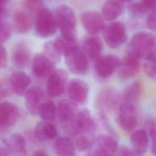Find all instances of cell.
<instances>
[{
  "mask_svg": "<svg viewBox=\"0 0 156 156\" xmlns=\"http://www.w3.org/2000/svg\"><path fill=\"white\" fill-rule=\"evenodd\" d=\"M128 52L145 60L155 58V37L151 33L141 31L132 38Z\"/></svg>",
  "mask_w": 156,
  "mask_h": 156,
  "instance_id": "obj_1",
  "label": "cell"
},
{
  "mask_svg": "<svg viewBox=\"0 0 156 156\" xmlns=\"http://www.w3.org/2000/svg\"><path fill=\"white\" fill-rule=\"evenodd\" d=\"M61 35L76 37V18L73 9L66 4L56 7L53 13Z\"/></svg>",
  "mask_w": 156,
  "mask_h": 156,
  "instance_id": "obj_2",
  "label": "cell"
},
{
  "mask_svg": "<svg viewBox=\"0 0 156 156\" xmlns=\"http://www.w3.org/2000/svg\"><path fill=\"white\" fill-rule=\"evenodd\" d=\"M116 108V120L119 126L125 132L132 131L137 125L135 104L118 101Z\"/></svg>",
  "mask_w": 156,
  "mask_h": 156,
  "instance_id": "obj_3",
  "label": "cell"
},
{
  "mask_svg": "<svg viewBox=\"0 0 156 156\" xmlns=\"http://www.w3.org/2000/svg\"><path fill=\"white\" fill-rule=\"evenodd\" d=\"M35 30L38 36L48 38L54 35L58 29L53 13L46 8L42 9L36 15Z\"/></svg>",
  "mask_w": 156,
  "mask_h": 156,
  "instance_id": "obj_4",
  "label": "cell"
},
{
  "mask_svg": "<svg viewBox=\"0 0 156 156\" xmlns=\"http://www.w3.org/2000/svg\"><path fill=\"white\" fill-rule=\"evenodd\" d=\"M77 113V105L70 100L60 101L56 108V115L60 123L73 133H74V124Z\"/></svg>",
  "mask_w": 156,
  "mask_h": 156,
  "instance_id": "obj_5",
  "label": "cell"
},
{
  "mask_svg": "<svg viewBox=\"0 0 156 156\" xmlns=\"http://www.w3.org/2000/svg\"><path fill=\"white\" fill-rule=\"evenodd\" d=\"M102 30L104 40L110 48H118L126 41V29L122 22H112L105 26Z\"/></svg>",
  "mask_w": 156,
  "mask_h": 156,
  "instance_id": "obj_6",
  "label": "cell"
},
{
  "mask_svg": "<svg viewBox=\"0 0 156 156\" xmlns=\"http://www.w3.org/2000/svg\"><path fill=\"white\" fill-rule=\"evenodd\" d=\"M118 149V142L113 136L101 135L93 141L87 156H115Z\"/></svg>",
  "mask_w": 156,
  "mask_h": 156,
  "instance_id": "obj_7",
  "label": "cell"
},
{
  "mask_svg": "<svg viewBox=\"0 0 156 156\" xmlns=\"http://www.w3.org/2000/svg\"><path fill=\"white\" fill-rule=\"evenodd\" d=\"M65 60L68 69L74 74L83 75L89 69L88 58L79 47L66 54Z\"/></svg>",
  "mask_w": 156,
  "mask_h": 156,
  "instance_id": "obj_8",
  "label": "cell"
},
{
  "mask_svg": "<svg viewBox=\"0 0 156 156\" xmlns=\"http://www.w3.org/2000/svg\"><path fill=\"white\" fill-rule=\"evenodd\" d=\"M118 99L116 91L113 88L105 87L98 93L96 105L99 113L103 117H107L116 108Z\"/></svg>",
  "mask_w": 156,
  "mask_h": 156,
  "instance_id": "obj_9",
  "label": "cell"
},
{
  "mask_svg": "<svg viewBox=\"0 0 156 156\" xmlns=\"http://www.w3.org/2000/svg\"><path fill=\"white\" fill-rule=\"evenodd\" d=\"M68 75L66 71L58 69L48 77L46 83V91L49 96L55 98L61 96L65 91Z\"/></svg>",
  "mask_w": 156,
  "mask_h": 156,
  "instance_id": "obj_10",
  "label": "cell"
},
{
  "mask_svg": "<svg viewBox=\"0 0 156 156\" xmlns=\"http://www.w3.org/2000/svg\"><path fill=\"white\" fill-rule=\"evenodd\" d=\"M66 90L70 101L77 105H83L87 101L89 87L80 79H73L67 83Z\"/></svg>",
  "mask_w": 156,
  "mask_h": 156,
  "instance_id": "obj_11",
  "label": "cell"
},
{
  "mask_svg": "<svg viewBox=\"0 0 156 156\" xmlns=\"http://www.w3.org/2000/svg\"><path fill=\"white\" fill-rule=\"evenodd\" d=\"M32 51L29 45L24 41L16 42L12 47L11 59L13 65L20 69L27 68L30 63Z\"/></svg>",
  "mask_w": 156,
  "mask_h": 156,
  "instance_id": "obj_12",
  "label": "cell"
},
{
  "mask_svg": "<svg viewBox=\"0 0 156 156\" xmlns=\"http://www.w3.org/2000/svg\"><path fill=\"white\" fill-rule=\"evenodd\" d=\"M120 59L116 55L107 54L101 55L94 63V69L96 74L102 78H107L112 76L117 70Z\"/></svg>",
  "mask_w": 156,
  "mask_h": 156,
  "instance_id": "obj_13",
  "label": "cell"
},
{
  "mask_svg": "<svg viewBox=\"0 0 156 156\" xmlns=\"http://www.w3.org/2000/svg\"><path fill=\"white\" fill-rule=\"evenodd\" d=\"M140 64L141 58L128 52L127 55L122 60H120V63L117 69L119 77L122 80L132 78L139 71Z\"/></svg>",
  "mask_w": 156,
  "mask_h": 156,
  "instance_id": "obj_14",
  "label": "cell"
},
{
  "mask_svg": "<svg viewBox=\"0 0 156 156\" xmlns=\"http://www.w3.org/2000/svg\"><path fill=\"white\" fill-rule=\"evenodd\" d=\"M96 129V124L90 110L82 108L78 111L74 124V133L91 136Z\"/></svg>",
  "mask_w": 156,
  "mask_h": 156,
  "instance_id": "obj_15",
  "label": "cell"
},
{
  "mask_svg": "<svg viewBox=\"0 0 156 156\" xmlns=\"http://www.w3.org/2000/svg\"><path fill=\"white\" fill-rule=\"evenodd\" d=\"M26 108L29 113L37 115L41 105L45 102V94L43 88L35 85L27 89L24 93Z\"/></svg>",
  "mask_w": 156,
  "mask_h": 156,
  "instance_id": "obj_16",
  "label": "cell"
},
{
  "mask_svg": "<svg viewBox=\"0 0 156 156\" xmlns=\"http://www.w3.org/2000/svg\"><path fill=\"white\" fill-rule=\"evenodd\" d=\"M55 65L43 53L37 54L32 60V73L38 78L48 77L55 69Z\"/></svg>",
  "mask_w": 156,
  "mask_h": 156,
  "instance_id": "obj_17",
  "label": "cell"
},
{
  "mask_svg": "<svg viewBox=\"0 0 156 156\" xmlns=\"http://www.w3.org/2000/svg\"><path fill=\"white\" fill-rule=\"evenodd\" d=\"M80 21L83 29L89 35H96L105 26L102 15L94 10L85 12L81 15Z\"/></svg>",
  "mask_w": 156,
  "mask_h": 156,
  "instance_id": "obj_18",
  "label": "cell"
},
{
  "mask_svg": "<svg viewBox=\"0 0 156 156\" xmlns=\"http://www.w3.org/2000/svg\"><path fill=\"white\" fill-rule=\"evenodd\" d=\"M20 111L18 107L12 102H0V126L10 127L18 121Z\"/></svg>",
  "mask_w": 156,
  "mask_h": 156,
  "instance_id": "obj_19",
  "label": "cell"
},
{
  "mask_svg": "<svg viewBox=\"0 0 156 156\" xmlns=\"http://www.w3.org/2000/svg\"><path fill=\"white\" fill-rule=\"evenodd\" d=\"M82 51L90 60H96L101 55L103 45L101 39L96 35L86 37L82 43Z\"/></svg>",
  "mask_w": 156,
  "mask_h": 156,
  "instance_id": "obj_20",
  "label": "cell"
},
{
  "mask_svg": "<svg viewBox=\"0 0 156 156\" xmlns=\"http://www.w3.org/2000/svg\"><path fill=\"white\" fill-rule=\"evenodd\" d=\"M9 80L12 93L18 96L24 95L31 83L29 75L20 71L14 72Z\"/></svg>",
  "mask_w": 156,
  "mask_h": 156,
  "instance_id": "obj_21",
  "label": "cell"
},
{
  "mask_svg": "<svg viewBox=\"0 0 156 156\" xmlns=\"http://www.w3.org/2000/svg\"><path fill=\"white\" fill-rule=\"evenodd\" d=\"M33 24L30 13L23 10H17L13 16V27L18 34H25L30 30Z\"/></svg>",
  "mask_w": 156,
  "mask_h": 156,
  "instance_id": "obj_22",
  "label": "cell"
},
{
  "mask_svg": "<svg viewBox=\"0 0 156 156\" xmlns=\"http://www.w3.org/2000/svg\"><path fill=\"white\" fill-rule=\"evenodd\" d=\"M130 141L135 155H142L146 152L149 142L146 130L144 129L136 130L131 135Z\"/></svg>",
  "mask_w": 156,
  "mask_h": 156,
  "instance_id": "obj_23",
  "label": "cell"
},
{
  "mask_svg": "<svg viewBox=\"0 0 156 156\" xmlns=\"http://www.w3.org/2000/svg\"><path fill=\"white\" fill-rule=\"evenodd\" d=\"M5 143L9 154H11L15 156H26L27 155L26 142L21 134L13 133Z\"/></svg>",
  "mask_w": 156,
  "mask_h": 156,
  "instance_id": "obj_24",
  "label": "cell"
},
{
  "mask_svg": "<svg viewBox=\"0 0 156 156\" xmlns=\"http://www.w3.org/2000/svg\"><path fill=\"white\" fill-rule=\"evenodd\" d=\"M34 133L37 140L42 141L54 140L58 135L55 126L50 122L44 121L36 124Z\"/></svg>",
  "mask_w": 156,
  "mask_h": 156,
  "instance_id": "obj_25",
  "label": "cell"
},
{
  "mask_svg": "<svg viewBox=\"0 0 156 156\" xmlns=\"http://www.w3.org/2000/svg\"><path fill=\"white\" fill-rule=\"evenodd\" d=\"M124 7L123 0H107L102 9V16L106 21H113L121 15Z\"/></svg>",
  "mask_w": 156,
  "mask_h": 156,
  "instance_id": "obj_26",
  "label": "cell"
},
{
  "mask_svg": "<svg viewBox=\"0 0 156 156\" xmlns=\"http://www.w3.org/2000/svg\"><path fill=\"white\" fill-rule=\"evenodd\" d=\"M53 43L61 55L64 56L78 47L77 37H67L60 35L55 38Z\"/></svg>",
  "mask_w": 156,
  "mask_h": 156,
  "instance_id": "obj_27",
  "label": "cell"
},
{
  "mask_svg": "<svg viewBox=\"0 0 156 156\" xmlns=\"http://www.w3.org/2000/svg\"><path fill=\"white\" fill-rule=\"evenodd\" d=\"M141 92V84L139 81H135L129 85L123 91L121 96H118V101L127 102L135 104L139 100Z\"/></svg>",
  "mask_w": 156,
  "mask_h": 156,
  "instance_id": "obj_28",
  "label": "cell"
},
{
  "mask_svg": "<svg viewBox=\"0 0 156 156\" xmlns=\"http://www.w3.org/2000/svg\"><path fill=\"white\" fill-rule=\"evenodd\" d=\"M54 147L57 156H76L74 144L68 137L58 138L54 143Z\"/></svg>",
  "mask_w": 156,
  "mask_h": 156,
  "instance_id": "obj_29",
  "label": "cell"
},
{
  "mask_svg": "<svg viewBox=\"0 0 156 156\" xmlns=\"http://www.w3.org/2000/svg\"><path fill=\"white\" fill-rule=\"evenodd\" d=\"M38 115L44 121L51 122L56 116V107L51 101H45L39 109Z\"/></svg>",
  "mask_w": 156,
  "mask_h": 156,
  "instance_id": "obj_30",
  "label": "cell"
},
{
  "mask_svg": "<svg viewBox=\"0 0 156 156\" xmlns=\"http://www.w3.org/2000/svg\"><path fill=\"white\" fill-rule=\"evenodd\" d=\"M43 48V54L48 58H49L51 60H52L55 64L60 61L62 55L55 47L53 41H50L44 43Z\"/></svg>",
  "mask_w": 156,
  "mask_h": 156,
  "instance_id": "obj_31",
  "label": "cell"
},
{
  "mask_svg": "<svg viewBox=\"0 0 156 156\" xmlns=\"http://www.w3.org/2000/svg\"><path fill=\"white\" fill-rule=\"evenodd\" d=\"M24 6L27 12L35 15L44 8V1L43 0H23Z\"/></svg>",
  "mask_w": 156,
  "mask_h": 156,
  "instance_id": "obj_32",
  "label": "cell"
},
{
  "mask_svg": "<svg viewBox=\"0 0 156 156\" xmlns=\"http://www.w3.org/2000/svg\"><path fill=\"white\" fill-rule=\"evenodd\" d=\"M12 33V27L11 24L4 21L0 20V43L9 40Z\"/></svg>",
  "mask_w": 156,
  "mask_h": 156,
  "instance_id": "obj_33",
  "label": "cell"
},
{
  "mask_svg": "<svg viewBox=\"0 0 156 156\" xmlns=\"http://www.w3.org/2000/svg\"><path fill=\"white\" fill-rule=\"evenodd\" d=\"M93 141L94 140L90 136L79 135L76 140V147L79 151H87L91 147Z\"/></svg>",
  "mask_w": 156,
  "mask_h": 156,
  "instance_id": "obj_34",
  "label": "cell"
},
{
  "mask_svg": "<svg viewBox=\"0 0 156 156\" xmlns=\"http://www.w3.org/2000/svg\"><path fill=\"white\" fill-rule=\"evenodd\" d=\"M147 126L148 132L147 135L151 140V152L154 155H155L156 147H155V122L154 119H149L147 122Z\"/></svg>",
  "mask_w": 156,
  "mask_h": 156,
  "instance_id": "obj_35",
  "label": "cell"
},
{
  "mask_svg": "<svg viewBox=\"0 0 156 156\" xmlns=\"http://www.w3.org/2000/svg\"><path fill=\"white\" fill-rule=\"evenodd\" d=\"M143 64V69L146 74L151 79L155 80L156 76L155 72V58L146 60Z\"/></svg>",
  "mask_w": 156,
  "mask_h": 156,
  "instance_id": "obj_36",
  "label": "cell"
},
{
  "mask_svg": "<svg viewBox=\"0 0 156 156\" xmlns=\"http://www.w3.org/2000/svg\"><path fill=\"white\" fill-rule=\"evenodd\" d=\"M129 9L133 15L136 16H141L148 12L140 1L131 2L129 5Z\"/></svg>",
  "mask_w": 156,
  "mask_h": 156,
  "instance_id": "obj_37",
  "label": "cell"
},
{
  "mask_svg": "<svg viewBox=\"0 0 156 156\" xmlns=\"http://www.w3.org/2000/svg\"><path fill=\"white\" fill-rule=\"evenodd\" d=\"M12 93L9 80L0 79V99L8 97Z\"/></svg>",
  "mask_w": 156,
  "mask_h": 156,
  "instance_id": "obj_38",
  "label": "cell"
},
{
  "mask_svg": "<svg viewBox=\"0 0 156 156\" xmlns=\"http://www.w3.org/2000/svg\"><path fill=\"white\" fill-rule=\"evenodd\" d=\"M146 24L147 27L152 31H155L156 29V20H155V9L150 12L147 16Z\"/></svg>",
  "mask_w": 156,
  "mask_h": 156,
  "instance_id": "obj_39",
  "label": "cell"
},
{
  "mask_svg": "<svg viewBox=\"0 0 156 156\" xmlns=\"http://www.w3.org/2000/svg\"><path fill=\"white\" fill-rule=\"evenodd\" d=\"M7 62V54L5 48L0 43V69L5 67Z\"/></svg>",
  "mask_w": 156,
  "mask_h": 156,
  "instance_id": "obj_40",
  "label": "cell"
},
{
  "mask_svg": "<svg viewBox=\"0 0 156 156\" xmlns=\"http://www.w3.org/2000/svg\"><path fill=\"white\" fill-rule=\"evenodd\" d=\"M115 156H135V154L128 147L122 146L117 149Z\"/></svg>",
  "mask_w": 156,
  "mask_h": 156,
  "instance_id": "obj_41",
  "label": "cell"
},
{
  "mask_svg": "<svg viewBox=\"0 0 156 156\" xmlns=\"http://www.w3.org/2000/svg\"><path fill=\"white\" fill-rule=\"evenodd\" d=\"M140 2L148 12L155 9V0H140Z\"/></svg>",
  "mask_w": 156,
  "mask_h": 156,
  "instance_id": "obj_42",
  "label": "cell"
},
{
  "mask_svg": "<svg viewBox=\"0 0 156 156\" xmlns=\"http://www.w3.org/2000/svg\"><path fill=\"white\" fill-rule=\"evenodd\" d=\"M8 154H9V152L7 150L5 143L4 146H2V144L0 143V156H4Z\"/></svg>",
  "mask_w": 156,
  "mask_h": 156,
  "instance_id": "obj_43",
  "label": "cell"
},
{
  "mask_svg": "<svg viewBox=\"0 0 156 156\" xmlns=\"http://www.w3.org/2000/svg\"><path fill=\"white\" fill-rule=\"evenodd\" d=\"M7 13V9L5 4H0V20L3 19Z\"/></svg>",
  "mask_w": 156,
  "mask_h": 156,
  "instance_id": "obj_44",
  "label": "cell"
},
{
  "mask_svg": "<svg viewBox=\"0 0 156 156\" xmlns=\"http://www.w3.org/2000/svg\"><path fill=\"white\" fill-rule=\"evenodd\" d=\"M32 156H49V155L43 151H37L33 154Z\"/></svg>",
  "mask_w": 156,
  "mask_h": 156,
  "instance_id": "obj_45",
  "label": "cell"
},
{
  "mask_svg": "<svg viewBox=\"0 0 156 156\" xmlns=\"http://www.w3.org/2000/svg\"><path fill=\"white\" fill-rule=\"evenodd\" d=\"M9 1V0H0V4L6 5Z\"/></svg>",
  "mask_w": 156,
  "mask_h": 156,
  "instance_id": "obj_46",
  "label": "cell"
},
{
  "mask_svg": "<svg viewBox=\"0 0 156 156\" xmlns=\"http://www.w3.org/2000/svg\"><path fill=\"white\" fill-rule=\"evenodd\" d=\"M124 1H129V2H130V1H132V0H123Z\"/></svg>",
  "mask_w": 156,
  "mask_h": 156,
  "instance_id": "obj_47",
  "label": "cell"
}]
</instances>
